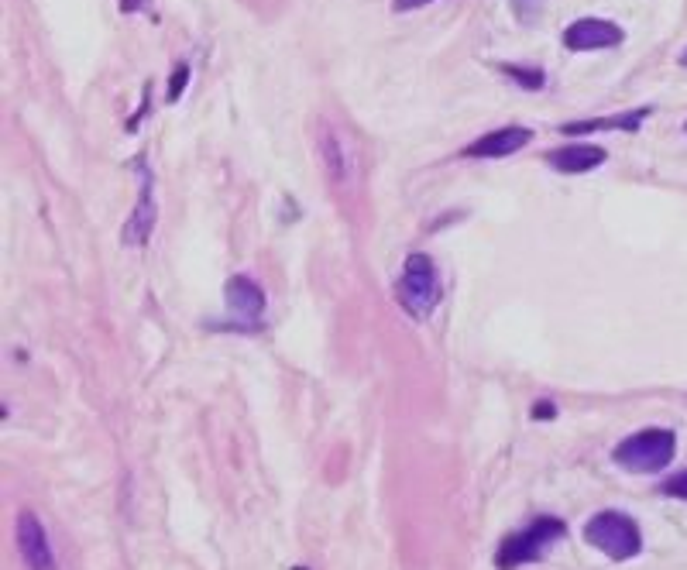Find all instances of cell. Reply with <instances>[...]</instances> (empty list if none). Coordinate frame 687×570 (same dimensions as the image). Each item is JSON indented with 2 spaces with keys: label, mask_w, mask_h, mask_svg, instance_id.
Segmentation results:
<instances>
[{
  "label": "cell",
  "mask_w": 687,
  "mask_h": 570,
  "mask_svg": "<svg viewBox=\"0 0 687 570\" xmlns=\"http://www.w3.org/2000/svg\"><path fill=\"white\" fill-rule=\"evenodd\" d=\"M660 492L663 495H674V498H684V502H687V471H681V474H674V478L663 481Z\"/></svg>",
  "instance_id": "cell-15"
},
{
  "label": "cell",
  "mask_w": 687,
  "mask_h": 570,
  "mask_svg": "<svg viewBox=\"0 0 687 570\" xmlns=\"http://www.w3.org/2000/svg\"><path fill=\"white\" fill-rule=\"evenodd\" d=\"M529 141H533V131L519 128V124H509V128H499V131L485 134V138L471 141V145L464 148V155L468 158H505V155H516L519 148H526Z\"/></svg>",
  "instance_id": "cell-9"
},
{
  "label": "cell",
  "mask_w": 687,
  "mask_h": 570,
  "mask_svg": "<svg viewBox=\"0 0 687 570\" xmlns=\"http://www.w3.org/2000/svg\"><path fill=\"white\" fill-rule=\"evenodd\" d=\"M564 522L554 516H543L536 522H529L526 529L512 533L509 540H502L499 553H495V567L499 570H516L523 564H536V560L547 557V550L564 536Z\"/></svg>",
  "instance_id": "cell-1"
},
{
  "label": "cell",
  "mask_w": 687,
  "mask_h": 570,
  "mask_svg": "<svg viewBox=\"0 0 687 570\" xmlns=\"http://www.w3.org/2000/svg\"><path fill=\"white\" fill-rule=\"evenodd\" d=\"M14 533H18V553L28 564V570H55V553H52L49 533H45V526L38 522L35 512H28V509L21 512Z\"/></svg>",
  "instance_id": "cell-5"
},
{
  "label": "cell",
  "mask_w": 687,
  "mask_h": 570,
  "mask_svg": "<svg viewBox=\"0 0 687 570\" xmlns=\"http://www.w3.org/2000/svg\"><path fill=\"white\" fill-rule=\"evenodd\" d=\"M622 28L602 18H581L564 31V45L571 52H595V49H615L622 45Z\"/></svg>",
  "instance_id": "cell-6"
},
{
  "label": "cell",
  "mask_w": 687,
  "mask_h": 570,
  "mask_svg": "<svg viewBox=\"0 0 687 570\" xmlns=\"http://www.w3.org/2000/svg\"><path fill=\"white\" fill-rule=\"evenodd\" d=\"M509 4H512V11H516V18L523 21V25H533V21L543 14V4H547V0H509Z\"/></svg>",
  "instance_id": "cell-14"
},
{
  "label": "cell",
  "mask_w": 687,
  "mask_h": 570,
  "mask_svg": "<svg viewBox=\"0 0 687 570\" xmlns=\"http://www.w3.org/2000/svg\"><path fill=\"white\" fill-rule=\"evenodd\" d=\"M138 169H141V162H138ZM155 217H159V210H155V196H152V176L141 169L138 210H134L131 220L124 224L121 241L128 244V248H141V244H145L148 237H152V231H155Z\"/></svg>",
  "instance_id": "cell-7"
},
{
  "label": "cell",
  "mask_w": 687,
  "mask_h": 570,
  "mask_svg": "<svg viewBox=\"0 0 687 570\" xmlns=\"http://www.w3.org/2000/svg\"><path fill=\"white\" fill-rule=\"evenodd\" d=\"M605 158H608L605 148H598V145H567V148L550 152L547 162L554 165L557 172H564V176H581V172L598 169Z\"/></svg>",
  "instance_id": "cell-10"
},
{
  "label": "cell",
  "mask_w": 687,
  "mask_h": 570,
  "mask_svg": "<svg viewBox=\"0 0 687 570\" xmlns=\"http://www.w3.org/2000/svg\"><path fill=\"white\" fill-rule=\"evenodd\" d=\"M681 66H687V49L681 52Z\"/></svg>",
  "instance_id": "cell-18"
},
{
  "label": "cell",
  "mask_w": 687,
  "mask_h": 570,
  "mask_svg": "<svg viewBox=\"0 0 687 570\" xmlns=\"http://www.w3.org/2000/svg\"><path fill=\"white\" fill-rule=\"evenodd\" d=\"M653 114V107H639V110H629V114H619V117H595V121H574V124H564V134H588V131H636L639 124L646 121V117Z\"/></svg>",
  "instance_id": "cell-12"
},
{
  "label": "cell",
  "mask_w": 687,
  "mask_h": 570,
  "mask_svg": "<svg viewBox=\"0 0 687 570\" xmlns=\"http://www.w3.org/2000/svg\"><path fill=\"white\" fill-rule=\"evenodd\" d=\"M396 296L416 320H423V316H430L437 310L440 296H444V285H440V272L430 255H420V251H416V255L406 258L402 279L396 285Z\"/></svg>",
  "instance_id": "cell-2"
},
{
  "label": "cell",
  "mask_w": 687,
  "mask_h": 570,
  "mask_svg": "<svg viewBox=\"0 0 687 570\" xmlns=\"http://www.w3.org/2000/svg\"><path fill=\"white\" fill-rule=\"evenodd\" d=\"M186 79H189V66H183V62H179V69L172 73V83H169V100H179V97H183Z\"/></svg>",
  "instance_id": "cell-16"
},
{
  "label": "cell",
  "mask_w": 687,
  "mask_h": 570,
  "mask_svg": "<svg viewBox=\"0 0 687 570\" xmlns=\"http://www.w3.org/2000/svg\"><path fill=\"white\" fill-rule=\"evenodd\" d=\"M502 73L505 76H512L516 79L523 90H540L543 83H547V76H543V69H536V66H502Z\"/></svg>",
  "instance_id": "cell-13"
},
{
  "label": "cell",
  "mask_w": 687,
  "mask_h": 570,
  "mask_svg": "<svg viewBox=\"0 0 687 570\" xmlns=\"http://www.w3.org/2000/svg\"><path fill=\"white\" fill-rule=\"evenodd\" d=\"M320 155L323 162H327L330 176H334V182H351L354 176V158H351V148L344 145V138L337 131L323 128L320 131Z\"/></svg>",
  "instance_id": "cell-11"
},
{
  "label": "cell",
  "mask_w": 687,
  "mask_h": 570,
  "mask_svg": "<svg viewBox=\"0 0 687 570\" xmlns=\"http://www.w3.org/2000/svg\"><path fill=\"white\" fill-rule=\"evenodd\" d=\"M423 4H430V0H392V11H416Z\"/></svg>",
  "instance_id": "cell-17"
},
{
  "label": "cell",
  "mask_w": 687,
  "mask_h": 570,
  "mask_svg": "<svg viewBox=\"0 0 687 570\" xmlns=\"http://www.w3.org/2000/svg\"><path fill=\"white\" fill-rule=\"evenodd\" d=\"M224 299H227V310L238 316V320L248 323V327H255V323L262 320L265 292H262V285L255 279H248V275H234L224 289Z\"/></svg>",
  "instance_id": "cell-8"
},
{
  "label": "cell",
  "mask_w": 687,
  "mask_h": 570,
  "mask_svg": "<svg viewBox=\"0 0 687 570\" xmlns=\"http://www.w3.org/2000/svg\"><path fill=\"white\" fill-rule=\"evenodd\" d=\"M584 540L595 550H602L608 560H633L643 550L639 526L629 516H622V512H598L595 519H588Z\"/></svg>",
  "instance_id": "cell-4"
},
{
  "label": "cell",
  "mask_w": 687,
  "mask_h": 570,
  "mask_svg": "<svg viewBox=\"0 0 687 570\" xmlns=\"http://www.w3.org/2000/svg\"><path fill=\"white\" fill-rule=\"evenodd\" d=\"M677 437L670 430H639L615 447V464L629 474H657L674 461Z\"/></svg>",
  "instance_id": "cell-3"
}]
</instances>
